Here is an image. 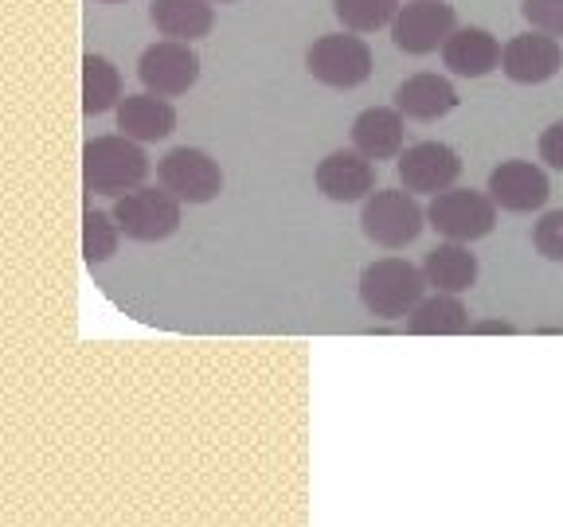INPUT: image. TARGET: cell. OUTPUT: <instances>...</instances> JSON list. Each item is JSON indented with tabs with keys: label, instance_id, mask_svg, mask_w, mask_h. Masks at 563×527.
I'll use <instances>...</instances> for the list:
<instances>
[{
	"label": "cell",
	"instance_id": "obj_26",
	"mask_svg": "<svg viewBox=\"0 0 563 527\" xmlns=\"http://www.w3.org/2000/svg\"><path fill=\"white\" fill-rule=\"evenodd\" d=\"M540 160H544L548 168H555V172H563V122L548 125V130L540 133Z\"/></svg>",
	"mask_w": 563,
	"mask_h": 527
},
{
	"label": "cell",
	"instance_id": "obj_18",
	"mask_svg": "<svg viewBox=\"0 0 563 527\" xmlns=\"http://www.w3.org/2000/svg\"><path fill=\"white\" fill-rule=\"evenodd\" d=\"M396 105L411 122H439L457 105V90L442 75H411L396 87Z\"/></svg>",
	"mask_w": 563,
	"mask_h": 527
},
{
	"label": "cell",
	"instance_id": "obj_29",
	"mask_svg": "<svg viewBox=\"0 0 563 527\" xmlns=\"http://www.w3.org/2000/svg\"><path fill=\"white\" fill-rule=\"evenodd\" d=\"M106 4H122V0H106Z\"/></svg>",
	"mask_w": 563,
	"mask_h": 527
},
{
	"label": "cell",
	"instance_id": "obj_23",
	"mask_svg": "<svg viewBox=\"0 0 563 527\" xmlns=\"http://www.w3.org/2000/svg\"><path fill=\"white\" fill-rule=\"evenodd\" d=\"M399 0H333V12L349 32H379L399 16Z\"/></svg>",
	"mask_w": 563,
	"mask_h": 527
},
{
	"label": "cell",
	"instance_id": "obj_8",
	"mask_svg": "<svg viewBox=\"0 0 563 527\" xmlns=\"http://www.w3.org/2000/svg\"><path fill=\"white\" fill-rule=\"evenodd\" d=\"M457 27V16L442 0H411L391 20V44L407 55H431L446 44Z\"/></svg>",
	"mask_w": 563,
	"mask_h": 527
},
{
	"label": "cell",
	"instance_id": "obj_16",
	"mask_svg": "<svg viewBox=\"0 0 563 527\" xmlns=\"http://www.w3.org/2000/svg\"><path fill=\"white\" fill-rule=\"evenodd\" d=\"M118 130L125 133V137L133 141H165L168 133L176 130V110L168 105V98L153 94V90H145V94H125L122 102H118Z\"/></svg>",
	"mask_w": 563,
	"mask_h": 527
},
{
	"label": "cell",
	"instance_id": "obj_6",
	"mask_svg": "<svg viewBox=\"0 0 563 527\" xmlns=\"http://www.w3.org/2000/svg\"><path fill=\"white\" fill-rule=\"evenodd\" d=\"M180 203L165 184L161 188H133V192L118 195L114 220L122 227L125 238L133 243H165L168 235H176L180 227Z\"/></svg>",
	"mask_w": 563,
	"mask_h": 527
},
{
	"label": "cell",
	"instance_id": "obj_17",
	"mask_svg": "<svg viewBox=\"0 0 563 527\" xmlns=\"http://www.w3.org/2000/svg\"><path fill=\"white\" fill-rule=\"evenodd\" d=\"M216 0H153L150 20L165 40H185L196 44L216 27Z\"/></svg>",
	"mask_w": 563,
	"mask_h": 527
},
{
	"label": "cell",
	"instance_id": "obj_9",
	"mask_svg": "<svg viewBox=\"0 0 563 527\" xmlns=\"http://www.w3.org/2000/svg\"><path fill=\"white\" fill-rule=\"evenodd\" d=\"M161 184L185 203H211L223 192V168L203 149H173L157 165Z\"/></svg>",
	"mask_w": 563,
	"mask_h": 527
},
{
	"label": "cell",
	"instance_id": "obj_13",
	"mask_svg": "<svg viewBox=\"0 0 563 527\" xmlns=\"http://www.w3.org/2000/svg\"><path fill=\"white\" fill-rule=\"evenodd\" d=\"M317 192L333 203H356L376 192V165L361 149H336L329 153L313 172Z\"/></svg>",
	"mask_w": 563,
	"mask_h": 527
},
{
	"label": "cell",
	"instance_id": "obj_28",
	"mask_svg": "<svg viewBox=\"0 0 563 527\" xmlns=\"http://www.w3.org/2000/svg\"><path fill=\"white\" fill-rule=\"evenodd\" d=\"M216 4H235V0H216Z\"/></svg>",
	"mask_w": 563,
	"mask_h": 527
},
{
	"label": "cell",
	"instance_id": "obj_2",
	"mask_svg": "<svg viewBox=\"0 0 563 527\" xmlns=\"http://www.w3.org/2000/svg\"><path fill=\"white\" fill-rule=\"evenodd\" d=\"M427 285H431L427 273L407 262V258H379V262L364 266L361 301L379 321H399V316L415 313V305L422 301Z\"/></svg>",
	"mask_w": 563,
	"mask_h": 527
},
{
	"label": "cell",
	"instance_id": "obj_7",
	"mask_svg": "<svg viewBox=\"0 0 563 527\" xmlns=\"http://www.w3.org/2000/svg\"><path fill=\"white\" fill-rule=\"evenodd\" d=\"M137 79L145 90L161 98H180L196 87L200 79V55L185 40H161V44L145 47L137 59Z\"/></svg>",
	"mask_w": 563,
	"mask_h": 527
},
{
	"label": "cell",
	"instance_id": "obj_19",
	"mask_svg": "<svg viewBox=\"0 0 563 527\" xmlns=\"http://www.w3.org/2000/svg\"><path fill=\"white\" fill-rule=\"evenodd\" d=\"M422 273L439 293H466L477 281V255H470V243H439L422 258Z\"/></svg>",
	"mask_w": 563,
	"mask_h": 527
},
{
	"label": "cell",
	"instance_id": "obj_12",
	"mask_svg": "<svg viewBox=\"0 0 563 527\" xmlns=\"http://www.w3.org/2000/svg\"><path fill=\"white\" fill-rule=\"evenodd\" d=\"M399 180L404 188L422 195H439L446 188H454V180L462 176V160L450 145L442 141H419L411 149L399 153Z\"/></svg>",
	"mask_w": 563,
	"mask_h": 527
},
{
	"label": "cell",
	"instance_id": "obj_14",
	"mask_svg": "<svg viewBox=\"0 0 563 527\" xmlns=\"http://www.w3.org/2000/svg\"><path fill=\"white\" fill-rule=\"evenodd\" d=\"M407 114L399 105H372L352 122V149H361L368 160H391L404 153Z\"/></svg>",
	"mask_w": 563,
	"mask_h": 527
},
{
	"label": "cell",
	"instance_id": "obj_15",
	"mask_svg": "<svg viewBox=\"0 0 563 527\" xmlns=\"http://www.w3.org/2000/svg\"><path fill=\"white\" fill-rule=\"evenodd\" d=\"M501 52L497 35L485 32V27H454L446 44H442V63H446L450 75H462V79H485L489 70L501 67Z\"/></svg>",
	"mask_w": 563,
	"mask_h": 527
},
{
	"label": "cell",
	"instance_id": "obj_3",
	"mask_svg": "<svg viewBox=\"0 0 563 527\" xmlns=\"http://www.w3.org/2000/svg\"><path fill=\"white\" fill-rule=\"evenodd\" d=\"M427 227V211L419 208L411 188H379L364 200L361 211V231L368 243L384 246V250H404Z\"/></svg>",
	"mask_w": 563,
	"mask_h": 527
},
{
	"label": "cell",
	"instance_id": "obj_1",
	"mask_svg": "<svg viewBox=\"0 0 563 527\" xmlns=\"http://www.w3.org/2000/svg\"><path fill=\"white\" fill-rule=\"evenodd\" d=\"M150 176V157L141 149V141L125 133H106L90 137L82 149V188L95 195H125L145 184Z\"/></svg>",
	"mask_w": 563,
	"mask_h": 527
},
{
	"label": "cell",
	"instance_id": "obj_21",
	"mask_svg": "<svg viewBox=\"0 0 563 527\" xmlns=\"http://www.w3.org/2000/svg\"><path fill=\"white\" fill-rule=\"evenodd\" d=\"M122 102V75L110 59L102 55H87L82 59V114L98 117L106 110H114Z\"/></svg>",
	"mask_w": 563,
	"mask_h": 527
},
{
	"label": "cell",
	"instance_id": "obj_4",
	"mask_svg": "<svg viewBox=\"0 0 563 527\" xmlns=\"http://www.w3.org/2000/svg\"><path fill=\"white\" fill-rule=\"evenodd\" d=\"M306 70L321 87L356 90L372 79V47L361 40V32H349V27L336 35H321L306 52Z\"/></svg>",
	"mask_w": 563,
	"mask_h": 527
},
{
	"label": "cell",
	"instance_id": "obj_27",
	"mask_svg": "<svg viewBox=\"0 0 563 527\" xmlns=\"http://www.w3.org/2000/svg\"><path fill=\"white\" fill-rule=\"evenodd\" d=\"M470 333H517V328L505 325V321H485V325H474Z\"/></svg>",
	"mask_w": 563,
	"mask_h": 527
},
{
	"label": "cell",
	"instance_id": "obj_20",
	"mask_svg": "<svg viewBox=\"0 0 563 527\" xmlns=\"http://www.w3.org/2000/svg\"><path fill=\"white\" fill-rule=\"evenodd\" d=\"M407 328H411L415 336H457L474 325H470V309H466V301H462V293L434 290V298H422L419 305H415Z\"/></svg>",
	"mask_w": 563,
	"mask_h": 527
},
{
	"label": "cell",
	"instance_id": "obj_10",
	"mask_svg": "<svg viewBox=\"0 0 563 527\" xmlns=\"http://www.w3.org/2000/svg\"><path fill=\"white\" fill-rule=\"evenodd\" d=\"M493 203L512 215H528V211H540L552 195L548 184V172L532 160H501V165L489 172V188Z\"/></svg>",
	"mask_w": 563,
	"mask_h": 527
},
{
	"label": "cell",
	"instance_id": "obj_25",
	"mask_svg": "<svg viewBox=\"0 0 563 527\" xmlns=\"http://www.w3.org/2000/svg\"><path fill=\"white\" fill-rule=\"evenodd\" d=\"M520 12H525V20L537 27V32H548V35H555V40H563V0H525Z\"/></svg>",
	"mask_w": 563,
	"mask_h": 527
},
{
	"label": "cell",
	"instance_id": "obj_11",
	"mask_svg": "<svg viewBox=\"0 0 563 527\" xmlns=\"http://www.w3.org/2000/svg\"><path fill=\"white\" fill-rule=\"evenodd\" d=\"M563 67V47L555 35L548 32H532L528 35H512L501 52V70L520 87H540V82L555 79Z\"/></svg>",
	"mask_w": 563,
	"mask_h": 527
},
{
	"label": "cell",
	"instance_id": "obj_5",
	"mask_svg": "<svg viewBox=\"0 0 563 527\" xmlns=\"http://www.w3.org/2000/svg\"><path fill=\"white\" fill-rule=\"evenodd\" d=\"M427 227L454 243H477L497 227V203L493 195L474 192V188H446L427 208Z\"/></svg>",
	"mask_w": 563,
	"mask_h": 527
},
{
	"label": "cell",
	"instance_id": "obj_24",
	"mask_svg": "<svg viewBox=\"0 0 563 527\" xmlns=\"http://www.w3.org/2000/svg\"><path fill=\"white\" fill-rule=\"evenodd\" d=\"M532 246L548 262H563V211H548L532 227Z\"/></svg>",
	"mask_w": 563,
	"mask_h": 527
},
{
	"label": "cell",
	"instance_id": "obj_22",
	"mask_svg": "<svg viewBox=\"0 0 563 527\" xmlns=\"http://www.w3.org/2000/svg\"><path fill=\"white\" fill-rule=\"evenodd\" d=\"M118 243H122V227H118L114 211H82V258L90 266H102L118 255Z\"/></svg>",
	"mask_w": 563,
	"mask_h": 527
}]
</instances>
